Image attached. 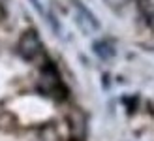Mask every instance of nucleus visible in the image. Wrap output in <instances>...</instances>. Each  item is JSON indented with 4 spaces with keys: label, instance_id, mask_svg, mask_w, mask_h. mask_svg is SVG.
<instances>
[{
    "label": "nucleus",
    "instance_id": "423d86ee",
    "mask_svg": "<svg viewBox=\"0 0 154 141\" xmlns=\"http://www.w3.org/2000/svg\"><path fill=\"white\" fill-rule=\"evenodd\" d=\"M30 2H32V6H34L40 13H43V8H42V4H40V0H30Z\"/></svg>",
    "mask_w": 154,
    "mask_h": 141
},
{
    "label": "nucleus",
    "instance_id": "7ed1b4c3",
    "mask_svg": "<svg viewBox=\"0 0 154 141\" xmlns=\"http://www.w3.org/2000/svg\"><path fill=\"white\" fill-rule=\"evenodd\" d=\"M73 4H75V10H77V23H79V27L83 28V32H87V34L96 32L100 28V23L96 21V17L79 2V0H73Z\"/></svg>",
    "mask_w": 154,
    "mask_h": 141
},
{
    "label": "nucleus",
    "instance_id": "f257e3e1",
    "mask_svg": "<svg viewBox=\"0 0 154 141\" xmlns=\"http://www.w3.org/2000/svg\"><path fill=\"white\" fill-rule=\"evenodd\" d=\"M38 89L43 96H49L55 102H62L68 96V89L64 87L62 79L58 75V70L53 62H45L40 74V81H38Z\"/></svg>",
    "mask_w": 154,
    "mask_h": 141
},
{
    "label": "nucleus",
    "instance_id": "39448f33",
    "mask_svg": "<svg viewBox=\"0 0 154 141\" xmlns=\"http://www.w3.org/2000/svg\"><path fill=\"white\" fill-rule=\"evenodd\" d=\"M94 53L98 55V57H102V58H111L115 55V49L109 43H105V42H96L94 43Z\"/></svg>",
    "mask_w": 154,
    "mask_h": 141
},
{
    "label": "nucleus",
    "instance_id": "f03ea898",
    "mask_svg": "<svg viewBox=\"0 0 154 141\" xmlns=\"http://www.w3.org/2000/svg\"><path fill=\"white\" fill-rule=\"evenodd\" d=\"M17 49H19V55L26 62H32V60H36L38 57H40L43 45H42V40H40L38 30H34V28L25 30V32L21 34V38H19Z\"/></svg>",
    "mask_w": 154,
    "mask_h": 141
},
{
    "label": "nucleus",
    "instance_id": "20e7f679",
    "mask_svg": "<svg viewBox=\"0 0 154 141\" xmlns=\"http://www.w3.org/2000/svg\"><path fill=\"white\" fill-rule=\"evenodd\" d=\"M137 8H139V11L143 13L145 19L154 21V2L152 0H137Z\"/></svg>",
    "mask_w": 154,
    "mask_h": 141
}]
</instances>
